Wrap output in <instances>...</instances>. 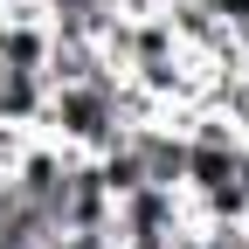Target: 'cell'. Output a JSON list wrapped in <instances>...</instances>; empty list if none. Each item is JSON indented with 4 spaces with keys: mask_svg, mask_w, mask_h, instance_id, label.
Returning a JSON list of instances; mask_svg holds the SVG:
<instances>
[{
    "mask_svg": "<svg viewBox=\"0 0 249 249\" xmlns=\"http://www.w3.org/2000/svg\"><path fill=\"white\" fill-rule=\"evenodd\" d=\"M118 83L124 76H97V83H55L49 90V111H42V139H55L62 152L76 160H97L104 145H118L132 124L118 111Z\"/></svg>",
    "mask_w": 249,
    "mask_h": 249,
    "instance_id": "6da1fadb",
    "label": "cell"
},
{
    "mask_svg": "<svg viewBox=\"0 0 249 249\" xmlns=\"http://www.w3.org/2000/svg\"><path fill=\"white\" fill-rule=\"evenodd\" d=\"M42 111H49V83L35 70H0V124L7 132H42Z\"/></svg>",
    "mask_w": 249,
    "mask_h": 249,
    "instance_id": "7a4b0ae2",
    "label": "cell"
},
{
    "mask_svg": "<svg viewBox=\"0 0 249 249\" xmlns=\"http://www.w3.org/2000/svg\"><path fill=\"white\" fill-rule=\"evenodd\" d=\"M201 7L214 14V28H222V35L249 42V0H201Z\"/></svg>",
    "mask_w": 249,
    "mask_h": 249,
    "instance_id": "3957f363",
    "label": "cell"
},
{
    "mask_svg": "<svg viewBox=\"0 0 249 249\" xmlns=\"http://www.w3.org/2000/svg\"><path fill=\"white\" fill-rule=\"evenodd\" d=\"M242 152H249V124H242Z\"/></svg>",
    "mask_w": 249,
    "mask_h": 249,
    "instance_id": "277c9868",
    "label": "cell"
}]
</instances>
